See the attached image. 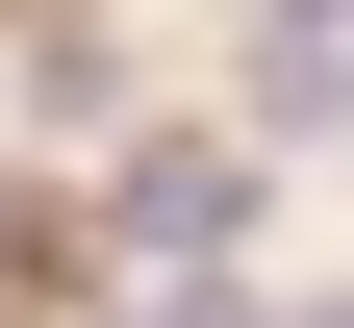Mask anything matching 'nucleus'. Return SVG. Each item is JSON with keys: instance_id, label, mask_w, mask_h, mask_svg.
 <instances>
[{"instance_id": "obj_1", "label": "nucleus", "mask_w": 354, "mask_h": 328, "mask_svg": "<svg viewBox=\"0 0 354 328\" xmlns=\"http://www.w3.org/2000/svg\"><path fill=\"white\" fill-rule=\"evenodd\" d=\"M127 253H177V278H203V253H228V227H253V152H127Z\"/></svg>"}]
</instances>
